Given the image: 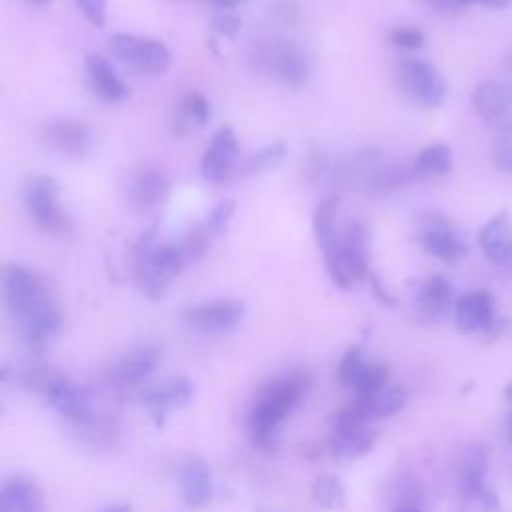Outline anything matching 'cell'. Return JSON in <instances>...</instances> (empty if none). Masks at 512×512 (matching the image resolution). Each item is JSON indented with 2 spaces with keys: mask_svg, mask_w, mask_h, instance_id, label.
Here are the masks:
<instances>
[{
  "mask_svg": "<svg viewBox=\"0 0 512 512\" xmlns=\"http://www.w3.org/2000/svg\"><path fill=\"white\" fill-rule=\"evenodd\" d=\"M4 302L26 346L34 352L48 350L60 334L62 316L44 282L18 264L4 268Z\"/></svg>",
  "mask_w": 512,
  "mask_h": 512,
  "instance_id": "1",
  "label": "cell"
},
{
  "mask_svg": "<svg viewBox=\"0 0 512 512\" xmlns=\"http://www.w3.org/2000/svg\"><path fill=\"white\" fill-rule=\"evenodd\" d=\"M310 390V376L302 370L278 376L256 394L248 412V434L256 448H274L280 424L294 412Z\"/></svg>",
  "mask_w": 512,
  "mask_h": 512,
  "instance_id": "2",
  "label": "cell"
},
{
  "mask_svg": "<svg viewBox=\"0 0 512 512\" xmlns=\"http://www.w3.org/2000/svg\"><path fill=\"white\" fill-rule=\"evenodd\" d=\"M186 264L188 260L180 246L154 244V232L148 230L134 248L132 276L146 298L160 300Z\"/></svg>",
  "mask_w": 512,
  "mask_h": 512,
  "instance_id": "3",
  "label": "cell"
},
{
  "mask_svg": "<svg viewBox=\"0 0 512 512\" xmlns=\"http://www.w3.org/2000/svg\"><path fill=\"white\" fill-rule=\"evenodd\" d=\"M320 252L330 280L342 290H350L356 282L370 276L366 228L356 218L346 220Z\"/></svg>",
  "mask_w": 512,
  "mask_h": 512,
  "instance_id": "4",
  "label": "cell"
},
{
  "mask_svg": "<svg viewBox=\"0 0 512 512\" xmlns=\"http://www.w3.org/2000/svg\"><path fill=\"white\" fill-rule=\"evenodd\" d=\"M376 428L356 404L342 408L332 422L328 446L336 458H360L376 444Z\"/></svg>",
  "mask_w": 512,
  "mask_h": 512,
  "instance_id": "5",
  "label": "cell"
},
{
  "mask_svg": "<svg viewBox=\"0 0 512 512\" xmlns=\"http://www.w3.org/2000/svg\"><path fill=\"white\" fill-rule=\"evenodd\" d=\"M24 206L34 224L52 234H66L70 218L60 206V184L56 178L40 174L32 176L24 186Z\"/></svg>",
  "mask_w": 512,
  "mask_h": 512,
  "instance_id": "6",
  "label": "cell"
},
{
  "mask_svg": "<svg viewBox=\"0 0 512 512\" xmlns=\"http://www.w3.org/2000/svg\"><path fill=\"white\" fill-rule=\"evenodd\" d=\"M396 82L400 90L424 108H436L446 98V80L440 70L422 58H404L396 66Z\"/></svg>",
  "mask_w": 512,
  "mask_h": 512,
  "instance_id": "7",
  "label": "cell"
},
{
  "mask_svg": "<svg viewBox=\"0 0 512 512\" xmlns=\"http://www.w3.org/2000/svg\"><path fill=\"white\" fill-rule=\"evenodd\" d=\"M112 54L138 74H162L172 62L170 48L156 40L128 32H118L110 38Z\"/></svg>",
  "mask_w": 512,
  "mask_h": 512,
  "instance_id": "8",
  "label": "cell"
},
{
  "mask_svg": "<svg viewBox=\"0 0 512 512\" xmlns=\"http://www.w3.org/2000/svg\"><path fill=\"white\" fill-rule=\"evenodd\" d=\"M246 304L236 298H218L194 304L184 310L182 318L188 328L202 334L232 332L244 318Z\"/></svg>",
  "mask_w": 512,
  "mask_h": 512,
  "instance_id": "9",
  "label": "cell"
},
{
  "mask_svg": "<svg viewBox=\"0 0 512 512\" xmlns=\"http://www.w3.org/2000/svg\"><path fill=\"white\" fill-rule=\"evenodd\" d=\"M256 60V66L268 72H274L278 80H282L286 86H302L308 78V60L304 52L290 44V42H268L260 44L258 50L252 56Z\"/></svg>",
  "mask_w": 512,
  "mask_h": 512,
  "instance_id": "10",
  "label": "cell"
},
{
  "mask_svg": "<svg viewBox=\"0 0 512 512\" xmlns=\"http://www.w3.org/2000/svg\"><path fill=\"white\" fill-rule=\"evenodd\" d=\"M472 106L482 122L500 130L512 126V84L484 80L472 90Z\"/></svg>",
  "mask_w": 512,
  "mask_h": 512,
  "instance_id": "11",
  "label": "cell"
},
{
  "mask_svg": "<svg viewBox=\"0 0 512 512\" xmlns=\"http://www.w3.org/2000/svg\"><path fill=\"white\" fill-rule=\"evenodd\" d=\"M336 380L344 388H352L356 396L370 394L388 382V368L364 360L360 348H348L338 362Z\"/></svg>",
  "mask_w": 512,
  "mask_h": 512,
  "instance_id": "12",
  "label": "cell"
},
{
  "mask_svg": "<svg viewBox=\"0 0 512 512\" xmlns=\"http://www.w3.org/2000/svg\"><path fill=\"white\" fill-rule=\"evenodd\" d=\"M418 236L422 248L430 256L446 264H456L468 250L466 244L460 240L458 232L454 230V226L440 214L424 216L420 222Z\"/></svg>",
  "mask_w": 512,
  "mask_h": 512,
  "instance_id": "13",
  "label": "cell"
},
{
  "mask_svg": "<svg viewBox=\"0 0 512 512\" xmlns=\"http://www.w3.org/2000/svg\"><path fill=\"white\" fill-rule=\"evenodd\" d=\"M486 468H488V452L480 444H468L456 456L454 474H456L460 492L466 498L478 500L482 504L496 502L494 496L484 486Z\"/></svg>",
  "mask_w": 512,
  "mask_h": 512,
  "instance_id": "14",
  "label": "cell"
},
{
  "mask_svg": "<svg viewBox=\"0 0 512 512\" xmlns=\"http://www.w3.org/2000/svg\"><path fill=\"white\" fill-rule=\"evenodd\" d=\"M238 150L240 148H238V138H236L234 128L228 124L220 126L214 132L208 148L202 154V160H200L202 178L210 184L224 182L230 176V172L234 170Z\"/></svg>",
  "mask_w": 512,
  "mask_h": 512,
  "instance_id": "15",
  "label": "cell"
},
{
  "mask_svg": "<svg viewBox=\"0 0 512 512\" xmlns=\"http://www.w3.org/2000/svg\"><path fill=\"white\" fill-rule=\"evenodd\" d=\"M194 396V386L188 378H170L148 386L142 392V402L156 428H162L170 412L186 406Z\"/></svg>",
  "mask_w": 512,
  "mask_h": 512,
  "instance_id": "16",
  "label": "cell"
},
{
  "mask_svg": "<svg viewBox=\"0 0 512 512\" xmlns=\"http://www.w3.org/2000/svg\"><path fill=\"white\" fill-rule=\"evenodd\" d=\"M42 394L46 404L68 420L86 422L92 418V406L86 390L74 384L64 374L54 372V376L42 388Z\"/></svg>",
  "mask_w": 512,
  "mask_h": 512,
  "instance_id": "17",
  "label": "cell"
},
{
  "mask_svg": "<svg viewBox=\"0 0 512 512\" xmlns=\"http://www.w3.org/2000/svg\"><path fill=\"white\" fill-rule=\"evenodd\" d=\"M170 194V180L158 168H138L126 186V202L132 212L144 214L160 206Z\"/></svg>",
  "mask_w": 512,
  "mask_h": 512,
  "instance_id": "18",
  "label": "cell"
},
{
  "mask_svg": "<svg viewBox=\"0 0 512 512\" xmlns=\"http://www.w3.org/2000/svg\"><path fill=\"white\" fill-rule=\"evenodd\" d=\"M44 142L66 158H84L92 148V130L82 120L60 118L46 124Z\"/></svg>",
  "mask_w": 512,
  "mask_h": 512,
  "instance_id": "19",
  "label": "cell"
},
{
  "mask_svg": "<svg viewBox=\"0 0 512 512\" xmlns=\"http://www.w3.org/2000/svg\"><path fill=\"white\" fill-rule=\"evenodd\" d=\"M84 74L90 92L108 104H116L128 98L124 80L116 74L114 66L100 54H88L84 58Z\"/></svg>",
  "mask_w": 512,
  "mask_h": 512,
  "instance_id": "20",
  "label": "cell"
},
{
  "mask_svg": "<svg viewBox=\"0 0 512 512\" xmlns=\"http://www.w3.org/2000/svg\"><path fill=\"white\" fill-rule=\"evenodd\" d=\"M454 320L460 332H478L484 334L496 322L494 316V296L488 290H472L460 296L454 304Z\"/></svg>",
  "mask_w": 512,
  "mask_h": 512,
  "instance_id": "21",
  "label": "cell"
},
{
  "mask_svg": "<svg viewBox=\"0 0 512 512\" xmlns=\"http://www.w3.org/2000/svg\"><path fill=\"white\" fill-rule=\"evenodd\" d=\"M162 360V350L154 344H142L128 350L112 368V378L120 386H136L150 378Z\"/></svg>",
  "mask_w": 512,
  "mask_h": 512,
  "instance_id": "22",
  "label": "cell"
},
{
  "mask_svg": "<svg viewBox=\"0 0 512 512\" xmlns=\"http://www.w3.org/2000/svg\"><path fill=\"white\" fill-rule=\"evenodd\" d=\"M478 242L488 256L498 266H512V222L506 210L494 214L480 230Z\"/></svg>",
  "mask_w": 512,
  "mask_h": 512,
  "instance_id": "23",
  "label": "cell"
},
{
  "mask_svg": "<svg viewBox=\"0 0 512 512\" xmlns=\"http://www.w3.org/2000/svg\"><path fill=\"white\" fill-rule=\"evenodd\" d=\"M452 298H454V288L444 276L440 274L428 276L418 286L414 296V308L418 318L426 322H434L442 318L452 306Z\"/></svg>",
  "mask_w": 512,
  "mask_h": 512,
  "instance_id": "24",
  "label": "cell"
},
{
  "mask_svg": "<svg viewBox=\"0 0 512 512\" xmlns=\"http://www.w3.org/2000/svg\"><path fill=\"white\" fill-rule=\"evenodd\" d=\"M180 488L182 500L190 508H202L212 498V472L206 460L202 458H188L180 470Z\"/></svg>",
  "mask_w": 512,
  "mask_h": 512,
  "instance_id": "25",
  "label": "cell"
},
{
  "mask_svg": "<svg viewBox=\"0 0 512 512\" xmlns=\"http://www.w3.org/2000/svg\"><path fill=\"white\" fill-rule=\"evenodd\" d=\"M0 512H46L44 494L30 478H8L0 492Z\"/></svg>",
  "mask_w": 512,
  "mask_h": 512,
  "instance_id": "26",
  "label": "cell"
},
{
  "mask_svg": "<svg viewBox=\"0 0 512 512\" xmlns=\"http://www.w3.org/2000/svg\"><path fill=\"white\" fill-rule=\"evenodd\" d=\"M408 400L406 390L400 384H384L378 390L364 394V396H354V402L360 412L368 418V420H380V418H388L394 416L396 412H400L404 408Z\"/></svg>",
  "mask_w": 512,
  "mask_h": 512,
  "instance_id": "27",
  "label": "cell"
},
{
  "mask_svg": "<svg viewBox=\"0 0 512 512\" xmlns=\"http://www.w3.org/2000/svg\"><path fill=\"white\" fill-rule=\"evenodd\" d=\"M414 170L418 176H442L452 170V150L444 142H434L422 148L414 162Z\"/></svg>",
  "mask_w": 512,
  "mask_h": 512,
  "instance_id": "28",
  "label": "cell"
},
{
  "mask_svg": "<svg viewBox=\"0 0 512 512\" xmlns=\"http://www.w3.org/2000/svg\"><path fill=\"white\" fill-rule=\"evenodd\" d=\"M414 178H418L414 166H406V164H388V166H382L378 168L370 180H368V186L378 192V194H386L390 190H396L400 186H406L408 182H412Z\"/></svg>",
  "mask_w": 512,
  "mask_h": 512,
  "instance_id": "29",
  "label": "cell"
},
{
  "mask_svg": "<svg viewBox=\"0 0 512 512\" xmlns=\"http://www.w3.org/2000/svg\"><path fill=\"white\" fill-rule=\"evenodd\" d=\"M286 156V144L282 140H274L266 146H262L260 150H256L254 154H250L244 164H242V174L244 176H252V174H262L268 170H274L276 166L282 164Z\"/></svg>",
  "mask_w": 512,
  "mask_h": 512,
  "instance_id": "30",
  "label": "cell"
},
{
  "mask_svg": "<svg viewBox=\"0 0 512 512\" xmlns=\"http://www.w3.org/2000/svg\"><path fill=\"white\" fill-rule=\"evenodd\" d=\"M312 496L320 506H324L328 510H340L346 504V490H344L342 482L330 474L314 480Z\"/></svg>",
  "mask_w": 512,
  "mask_h": 512,
  "instance_id": "31",
  "label": "cell"
},
{
  "mask_svg": "<svg viewBox=\"0 0 512 512\" xmlns=\"http://www.w3.org/2000/svg\"><path fill=\"white\" fill-rule=\"evenodd\" d=\"M210 120V104L200 92H188L178 106V124L204 126Z\"/></svg>",
  "mask_w": 512,
  "mask_h": 512,
  "instance_id": "32",
  "label": "cell"
},
{
  "mask_svg": "<svg viewBox=\"0 0 512 512\" xmlns=\"http://www.w3.org/2000/svg\"><path fill=\"white\" fill-rule=\"evenodd\" d=\"M208 244H210V232L206 230L204 224H196L192 226L186 236L182 238V252L186 256V260H198L208 252Z\"/></svg>",
  "mask_w": 512,
  "mask_h": 512,
  "instance_id": "33",
  "label": "cell"
},
{
  "mask_svg": "<svg viewBox=\"0 0 512 512\" xmlns=\"http://www.w3.org/2000/svg\"><path fill=\"white\" fill-rule=\"evenodd\" d=\"M234 212H236V202L232 198H226V200H220L208 214L206 218V230L210 232V236H220L228 230L232 218H234Z\"/></svg>",
  "mask_w": 512,
  "mask_h": 512,
  "instance_id": "34",
  "label": "cell"
},
{
  "mask_svg": "<svg viewBox=\"0 0 512 512\" xmlns=\"http://www.w3.org/2000/svg\"><path fill=\"white\" fill-rule=\"evenodd\" d=\"M492 162L500 172L512 174V126L498 132L492 146Z\"/></svg>",
  "mask_w": 512,
  "mask_h": 512,
  "instance_id": "35",
  "label": "cell"
},
{
  "mask_svg": "<svg viewBox=\"0 0 512 512\" xmlns=\"http://www.w3.org/2000/svg\"><path fill=\"white\" fill-rule=\"evenodd\" d=\"M420 486L414 478H400L396 480L394 484V490H392V500L396 502L394 508H400V506H418V500H420Z\"/></svg>",
  "mask_w": 512,
  "mask_h": 512,
  "instance_id": "36",
  "label": "cell"
},
{
  "mask_svg": "<svg viewBox=\"0 0 512 512\" xmlns=\"http://www.w3.org/2000/svg\"><path fill=\"white\" fill-rule=\"evenodd\" d=\"M390 42L398 48H404V50H418L424 46V32L418 30V28H412V26H400V28H394L390 32Z\"/></svg>",
  "mask_w": 512,
  "mask_h": 512,
  "instance_id": "37",
  "label": "cell"
},
{
  "mask_svg": "<svg viewBox=\"0 0 512 512\" xmlns=\"http://www.w3.org/2000/svg\"><path fill=\"white\" fill-rule=\"evenodd\" d=\"M210 26L212 30L218 34V36H224V38H230L234 40L242 28V20L232 14V12H220L216 16H212L210 20Z\"/></svg>",
  "mask_w": 512,
  "mask_h": 512,
  "instance_id": "38",
  "label": "cell"
},
{
  "mask_svg": "<svg viewBox=\"0 0 512 512\" xmlns=\"http://www.w3.org/2000/svg\"><path fill=\"white\" fill-rule=\"evenodd\" d=\"M82 16L92 24V26H104L106 22V8L108 0H74Z\"/></svg>",
  "mask_w": 512,
  "mask_h": 512,
  "instance_id": "39",
  "label": "cell"
},
{
  "mask_svg": "<svg viewBox=\"0 0 512 512\" xmlns=\"http://www.w3.org/2000/svg\"><path fill=\"white\" fill-rule=\"evenodd\" d=\"M422 4H426L430 10L440 12V14H456L462 10L458 0H420Z\"/></svg>",
  "mask_w": 512,
  "mask_h": 512,
  "instance_id": "40",
  "label": "cell"
},
{
  "mask_svg": "<svg viewBox=\"0 0 512 512\" xmlns=\"http://www.w3.org/2000/svg\"><path fill=\"white\" fill-rule=\"evenodd\" d=\"M458 2L462 8L464 6H484V8H496V10L512 4V0H458Z\"/></svg>",
  "mask_w": 512,
  "mask_h": 512,
  "instance_id": "41",
  "label": "cell"
},
{
  "mask_svg": "<svg viewBox=\"0 0 512 512\" xmlns=\"http://www.w3.org/2000/svg\"><path fill=\"white\" fill-rule=\"evenodd\" d=\"M214 6L218 8H224V10H230V8H236L240 4H244L246 0H210Z\"/></svg>",
  "mask_w": 512,
  "mask_h": 512,
  "instance_id": "42",
  "label": "cell"
},
{
  "mask_svg": "<svg viewBox=\"0 0 512 512\" xmlns=\"http://www.w3.org/2000/svg\"><path fill=\"white\" fill-rule=\"evenodd\" d=\"M132 508L128 504H116V506H108V508H102L98 512H130Z\"/></svg>",
  "mask_w": 512,
  "mask_h": 512,
  "instance_id": "43",
  "label": "cell"
},
{
  "mask_svg": "<svg viewBox=\"0 0 512 512\" xmlns=\"http://www.w3.org/2000/svg\"><path fill=\"white\" fill-rule=\"evenodd\" d=\"M394 512H422L420 506H400V508H394Z\"/></svg>",
  "mask_w": 512,
  "mask_h": 512,
  "instance_id": "44",
  "label": "cell"
},
{
  "mask_svg": "<svg viewBox=\"0 0 512 512\" xmlns=\"http://www.w3.org/2000/svg\"><path fill=\"white\" fill-rule=\"evenodd\" d=\"M504 68H506V72L512 76V54L506 58V62H504Z\"/></svg>",
  "mask_w": 512,
  "mask_h": 512,
  "instance_id": "45",
  "label": "cell"
},
{
  "mask_svg": "<svg viewBox=\"0 0 512 512\" xmlns=\"http://www.w3.org/2000/svg\"><path fill=\"white\" fill-rule=\"evenodd\" d=\"M506 434H508V440H510V444H512V414H510V418H508V426H506Z\"/></svg>",
  "mask_w": 512,
  "mask_h": 512,
  "instance_id": "46",
  "label": "cell"
},
{
  "mask_svg": "<svg viewBox=\"0 0 512 512\" xmlns=\"http://www.w3.org/2000/svg\"><path fill=\"white\" fill-rule=\"evenodd\" d=\"M32 4H38V6H46V4H50V0H30Z\"/></svg>",
  "mask_w": 512,
  "mask_h": 512,
  "instance_id": "47",
  "label": "cell"
},
{
  "mask_svg": "<svg viewBox=\"0 0 512 512\" xmlns=\"http://www.w3.org/2000/svg\"><path fill=\"white\" fill-rule=\"evenodd\" d=\"M506 398L512 402V384L506 388Z\"/></svg>",
  "mask_w": 512,
  "mask_h": 512,
  "instance_id": "48",
  "label": "cell"
}]
</instances>
